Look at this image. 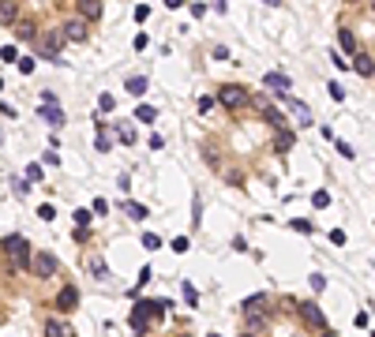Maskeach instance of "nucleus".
I'll return each instance as SVG.
<instances>
[{"label":"nucleus","instance_id":"30","mask_svg":"<svg viewBox=\"0 0 375 337\" xmlns=\"http://www.w3.org/2000/svg\"><path fill=\"white\" fill-rule=\"evenodd\" d=\"M289 228H297V232H315V225H312V221H304V218L289 221Z\"/></svg>","mask_w":375,"mask_h":337},{"label":"nucleus","instance_id":"41","mask_svg":"<svg viewBox=\"0 0 375 337\" xmlns=\"http://www.w3.org/2000/svg\"><path fill=\"white\" fill-rule=\"evenodd\" d=\"M173 251H177V255L188 251V236H177V240H173Z\"/></svg>","mask_w":375,"mask_h":337},{"label":"nucleus","instance_id":"35","mask_svg":"<svg viewBox=\"0 0 375 337\" xmlns=\"http://www.w3.org/2000/svg\"><path fill=\"white\" fill-rule=\"evenodd\" d=\"M26 180L38 184V180H42V165H26Z\"/></svg>","mask_w":375,"mask_h":337},{"label":"nucleus","instance_id":"48","mask_svg":"<svg viewBox=\"0 0 375 337\" xmlns=\"http://www.w3.org/2000/svg\"><path fill=\"white\" fill-rule=\"evenodd\" d=\"M372 15H375V0H372Z\"/></svg>","mask_w":375,"mask_h":337},{"label":"nucleus","instance_id":"38","mask_svg":"<svg viewBox=\"0 0 375 337\" xmlns=\"http://www.w3.org/2000/svg\"><path fill=\"white\" fill-rule=\"evenodd\" d=\"M330 98L334 101H345V86H341V83H330Z\"/></svg>","mask_w":375,"mask_h":337},{"label":"nucleus","instance_id":"36","mask_svg":"<svg viewBox=\"0 0 375 337\" xmlns=\"http://www.w3.org/2000/svg\"><path fill=\"white\" fill-rule=\"evenodd\" d=\"M214 105H218V98H210V94H206V98H199V112H210Z\"/></svg>","mask_w":375,"mask_h":337},{"label":"nucleus","instance_id":"40","mask_svg":"<svg viewBox=\"0 0 375 337\" xmlns=\"http://www.w3.org/2000/svg\"><path fill=\"white\" fill-rule=\"evenodd\" d=\"M0 60H19V53H15V45H4V49H0Z\"/></svg>","mask_w":375,"mask_h":337},{"label":"nucleus","instance_id":"29","mask_svg":"<svg viewBox=\"0 0 375 337\" xmlns=\"http://www.w3.org/2000/svg\"><path fill=\"white\" fill-rule=\"evenodd\" d=\"M312 206H315V210H326V206H330V195H326V191H315V195H312Z\"/></svg>","mask_w":375,"mask_h":337},{"label":"nucleus","instance_id":"51","mask_svg":"<svg viewBox=\"0 0 375 337\" xmlns=\"http://www.w3.org/2000/svg\"><path fill=\"white\" fill-rule=\"evenodd\" d=\"M326 337H334V334H326Z\"/></svg>","mask_w":375,"mask_h":337},{"label":"nucleus","instance_id":"42","mask_svg":"<svg viewBox=\"0 0 375 337\" xmlns=\"http://www.w3.org/2000/svg\"><path fill=\"white\" fill-rule=\"evenodd\" d=\"M11 187H15V195H26V191H30V180L23 176V180H15V184H11Z\"/></svg>","mask_w":375,"mask_h":337},{"label":"nucleus","instance_id":"32","mask_svg":"<svg viewBox=\"0 0 375 337\" xmlns=\"http://www.w3.org/2000/svg\"><path fill=\"white\" fill-rule=\"evenodd\" d=\"M308 285L315 288V292H323V288H326V278H323V274H312V278H308Z\"/></svg>","mask_w":375,"mask_h":337},{"label":"nucleus","instance_id":"18","mask_svg":"<svg viewBox=\"0 0 375 337\" xmlns=\"http://www.w3.org/2000/svg\"><path fill=\"white\" fill-rule=\"evenodd\" d=\"M45 337H71V326H64V322L49 319V322H45Z\"/></svg>","mask_w":375,"mask_h":337},{"label":"nucleus","instance_id":"47","mask_svg":"<svg viewBox=\"0 0 375 337\" xmlns=\"http://www.w3.org/2000/svg\"><path fill=\"white\" fill-rule=\"evenodd\" d=\"M263 4H270V8H281V0H263Z\"/></svg>","mask_w":375,"mask_h":337},{"label":"nucleus","instance_id":"27","mask_svg":"<svg viewBox=\"0 0 375 337\" xmlns=\"http://www.w3.org/2000/svg\"><path fill=\"white\" fill-rule=\"evenodd\" d=\"M143 247L146 251H158V247H162V236L158 232H143Z\"/></svg>","mask_w":375,"mask_h":337},{"label":"nucleus","instance_id":"3","mask_svg":"<svg viewBox=\"0 0 375 337\" xmlns=\"http://www.w3.org/2000/svg\"><path fill=\"white\" fill-rule=\"evenodd\" d=\"M162 307H169V300H139V303H135V311H131V330H135V334H143L146 322H150L154 315L162 311Z\"/></svg>","mask_w":375,"mask_h":337},{"label":"nucleus","instance_id":"11","mask_svg":"<svg viewBox=\"0 0 375 337\" xmlns=\"http://www.w3.org/2000/svg\"><path fill=\"white\" fill-rule=\"evenodd\" d=\"M75 303H79V288H75V285H64V288L57 292V311H71Z\"/></svg>","mask_w":375,"mask_h":337},{"label":"nucleus","instance_id":"13","mask_svg":"<svg viewBox=\"0 0 375 337\" xmlns=\"http://www.w3.org/2000/svg\"><path fill=\"white\" fill-rule=\"evenodd\" d=\"M79 15H83L86 23H98V19H102V0H79Z\"/></svg>","mask_w":375,"mask_h":337},{"label":"nucleus","instance_id":"33","mask_svg":"<svg viewBox=\"0 0 375 337\" xmlns=\"http://www.w3.org/2000/svg\"><path fill=\"white\" fill-rule=\"evenodd\" d=\"M150 19V4H135V23H146Z\"/></svg>","mask_w":375,"mask_h":337},{"label":"nucleus","instance_id":"37","mask_svg":"<svg viewBox=\"0 0 375 337\" xmlns=\"http://www.w3.org/2000/svg\"><path fill=\"white\" fill-rule=\"evenodd\" d=\"M146 281H154V274H150V266H143V270H139V281H135V288H143V285H146Z\"/></svg>","mask_w":375,"mask_h":337},{"label":"nucleus","instance_id":"10","mask_svg":"<svg viewBox=\"0 0 375 337\" xmlns=\"http://www.w3.org/2000/svg\"><path fill=\"white\" fill-rule=\"evenodd\" d=\"M266 303H270V296H266V292H255V296H248V300L240 303V315H263Z\"/></svg>","mask_w":375,"mask_h":337},{"label":"nucleus","instance_id":"1","mask_svg":"<svg viewBox=\"0 0 375 337\" xmlns=\"http://www.w3.org/2000/svg\"><path fill=\"white\" fill-rule=\"evenodd\" d=\"M0 251L15 262V270H26L30 259H34V251H30V244H26L23 236H4V240H0Z\"/></svg>","mask_w":375,"mask_h":337},{"label":"nucleus","instance_id":"14","mask_svg":"<svg viewBox=\"0 0 375 337\" xmlns=\"http://www.w3.org/2000/svg\"><path fill=\"white\" fill-rule=\"evenodd\" d=\"M15 34H19V42H38V26L30 19H15Z\"/></svg>","mask_w":375,"mask_h":337},{"label":"nucleus","instance_id":"34","mask_svg":"<svg viewBox=\"0 0 375 337\" xmlns=\"http://www.w3.org/2000/svg\"><path fill=\"white\" fill-rule=\"evenodd\" d=\"M15 64H19V71H26V75H30V71H34V56H19Z\"/></svg>","mask_w":375,"mask_h":337},{"label":"nucleus","instance_id":"44","mask_svg":"<svg viewBox=\"0 0 375 337\" xmlns=\"http://www.w3.org/2000/svg\"><path fill=\"white\" fill-rule=\"evenodd\" d=\"M42 161H45V165H60V154H57V150H53V146H49V154H45Z\"/></svg>","mask_w":375,"mask_h":337},{"label":"nucleus","instance_id":"7","mask_svg":"<svg viewBox=\"0 0 375 337\" xmlns=\"http://www.w3.org/2000/svg\"><path fill=\"white\" fill-rule=\"evenodd\" d=\"M42 116L53 127H64V109L57 105V94H42Z\"/></svg>","mask_w":375,"mask_h":337},{"label":"nucleus","instance_id":"12","mask_svg":"<svg viewBox=\"0 0 375 337\" xmlns=\"http://www.w3.org/2000/svg\"><path fill=\"white\" fill-rule=\"evenodd\" d=\"M19 19V0H0V26H15Z\"/></svg>","mask_w":375,"mask_h":337},{"label":"nucleus","instance_id":"9","mask_svg":"<svg viewBox=\"0 0 375 337\" xmlns=\"http://www.w3.org/2000/svg\"><path fill=\"white\" fill-rule=\"evenodd\" d=\"M300 315H304V322H308V326H315V330H323V326H326L323 311H319V303H312V300H308V303H300Z\"/></svg>","mask_w":375,"mask_h":337},{"label":"nucleus","instance_id":"25","mask_svg":"<svg viewBox=\"0 0 375 337\" xmlns=\"http://www.w3.org/2000/svg\"><path fill=\"white\" fill-rule=\"evenodd\" d=\"M263 120H266V124H274V127H285V120H281V112L274 109V105H263Z\"/></svg>","mask_w":375,"mask_h":337},{"label":"nucleus","instance_id":"23","mask_svg":"<svg viewBox=\"0 0 375 337\" xmlns=\"http://www.w3.org/2000/svg\"><path fill=\"white\" fill-rule=\"evenodd\" d=\"M113 131H117V139H120L124 146H131V143H135V131H131V124H117Z\"/></svg>","mask_w":375,"mask_h":337},{"label":"nucleus","instance_id":"21","mask_svg":"<svg viewBox=\"0 0 375 337\" xmlns=\"http://www.w3.org/2000/svg\"><path fill=\"white\" fill-rule=\"evenodd\" d=\"M266 86H274V90H289V79L281 75V71H266Z\"/></svg>","mask_w":375,"mask_h":337},{"label":"nucleus","instance_id":"2","mask_svg":"<svg viewBox=\"0 0 375 337\" xmlns=\"http://www.w3.org/2000/svg\"><path fill=\"white\" fill-rule=\"evenodd\" d=\"M214 98H218V105H225V109H233V112H244L248 105H251V94H248L244 86H237V83H225Z\"/></svg>","mask_w":375,"mask_h":337},{"label":"nucleus","instance_id":"52","mask_svg":"<svg viewBox=\"0 0 375 337\" xmlns=\"http://www.w3.org/2000/svg\"><path fill=\"white\" fill-rule=\"evenodd\" d=\"M210 337H218V334H210Z\"/></svg>","mask_w":375,"mask_h":337},{"label":"nucleus","instance_id":"49","mask_svg":"<svg viewBox=\"0 0 375 337\" xmlns=\"http://www.w3.org/2000/svg\"><path fill=\"white\" fill-rule=\"evenodd\" d=\"M240 337H251V334H240Z\"/></svg>","mask_w":375,"mask_h":337},{"label":"nucleus","instance_id":"46","mask_svg":"<svg viewBox=\"0 0 375 337\" xmlns=\"http://www.w3.org/2000/svg\"><path fill=\"white\" fill-rule=\"evenodd\" d=\"M165 8H173V11H177V8H184V0H165Z\"/></svg>","mask_w":375,"mask_h":337},{"label":"nucleus","instance_id":"28","mask_svg":"<svg viewBox=\"0 0 375 337\" xmlns=\"http://www.w3.org/2000/svg\"><path fill=\"white\" fill-rule=\"evenodd\" d=\"M98 109H102V112H113V109H117V98H113V94H102V98H98Z\"/></svg>","mask_w":375,"mask_h":337},{"label":"nucleus","instance_id":"8","mask_svg":"<svg viewBox=\"0 0 375 337\" xmlns=\"http://www.w3.org/2000/svg\"><path fill=\"white\" fill-rule=\"evenodd\" d=\"M281 101H285V105H289V109H293V116H297L300 120V124H312V109H308V105H304V101H297V98H289V94H285V90H281Z\"/></svg>","mask_w":375,"mask_h":337},{"label":"nucleus","instance_id":"17","mask_svg":"<svg viewBox=\"0 0 375 337\" xmlns=\"http://www.w3.org/2000/svg\"><path fill=\"white\" fill-rule=\"evenodd\" d=\"M338 45H341V53H349V56H357V38H353V30H341L338 34Z\"/></svg>","mask_w":375,"mask_h":337},{"label":"nucleus","instance_id":"39","mask_svg":"<svg viewBox=\"0 0 375 337\" xmlns=\"http://www.w3.org/2000/svg\"><path fill=\"white\" fill-rule=\"evenodd\" d=\"M75 225H79V228L90 225V210H75Z\"/></svg>","mask_w":375,"mask_h":337},{"label":"nucleus","instance_id":"19","mask_svg":"<svg viewBox=\"0 0 375 337\" xmlns=\"http://www.w3.org/2000/svg\"><path fill=\"white\" fill-rule=\"evenodd\" d=\"M135 120H139V124H154V120H158V109H154V105H139Z\"/></svg>","mask_w":375,"mask_h":337},{"label":"nucleus","instance_id":"31","mask_svg":"<svg viewBox=\"0 0 375 337\" xmlns=\"http://www.w3.org/2000/svg\"><path fill=\"white\" fill-rule=\"evenodd\" d=\"M38 218H42V221H53V218H57V210H53L49 202H42V206H38Z\"/></svg>","mask_w":375,"mask_h":337},{"label":"nucleus","instance_id":"50","mask_svg":"<svg viewBox=\"0 0 375 337\" xmlns=\"http://www.w3.org/2000/svg\"><path fill=\"white\" fill-rule=\"evenodd\" d=\"M372 337H375V330H372Z\"/></svg>","mask_w":375,"mask_h":337},{"label":"nucleus","instance_id":"20","mask_svg":"<svg viewBox=\"0 0 375 337\" xmlns=\"http://www.w3.org/2000/svg\"><path fill=\"white\" fill-rule=\"evenodd\" d=\"M86 270H90V274H94V278H109V270H105V262L102 259H98V255H94V259H86Z\"/></svg>","mask_w":375,"mask_h":337},{"label":"nucleus","instance_id":"15","mask_svg":"<svg viewBox=\"0 0 375 337\" xmlns=\"http://www.w3.org/2000/svg\"><path fill=\"white\" fill-rule=\"evenodd\" d=\"M353 71H357V75H375L372 56H368V53H357V56H353Z\"/></svg>","mask_w":375,"mask_h":337},{"label":"nucleus","instance_id":"24","mask_svg":"<svg viewBox=\"0 0 375 337\" xmlns=\"http://www.w3.org/2000/svg\"><path fill=\"white\" fill-rule=\"evenodd\" d=\"M120 210L128 214V218H135V221H143L146 214H150V210H146V206H139V202H124V206H120Z\"/></svg>","mask_w":375,"mask_h":337},{"label":"nucleus","instance_id":"16","mask_svg":"<svg viewBox=\"0 0 375 337\" xmlns=\"http://www.w3.org/2000/svg\"><path fill=\"white\" fill-rule=\"evenodd\" d=\"M293 139H297V135H293L289 127H278V139H274V150H278V154H285V150L293 146Z\"/></svg>","mask_w":375,"mask_h":337},{"label":"nucleus","instance_id":"26","mask_svg":"<svg viewBox=\"0 0 375 337\" xmlns=\"http://www.w3.org/2000/svg\"><path fill=\"white\" fill-rule=\"evenodd\" d=\"M94 146H98V150H109V146H113V135H109V127H98V143H94Z\"/></svg>","mask_w":375,"mask_h":337},{"label":"nucleus","instance_id":"43","mask_svg":"<svg viewBox=\"0 0 375 337\" xmlns=\"http://www.w3.org/2000/svg\"><path fill=\"white\" fill-rule=\"evenodd\" d=\"M184 300H188V303H191V307H195V300H199V296H195V288L188 285V281H184Z\"/></svg>","mask_w":375,"mask_h":337},{"label":"nucleus","instance_id":"45","mask_svg":"<svg viewBox=\"0 0 375 337\" xmlns=\"http://www.w3.org/2000/svg\"><path fill=\"white\" fill-rule=\"evenodd\" d=\"M330 244H338V247L345 244V232H341V228H334V232H330Z\"/></svg>","mask_w":375,"mask_h":337},{"label":"nucleus","instance_id":"4","mask_svg":"<svg viewBox=\"0 0 375 337\" xmlns=\"http://www.w3.org/2000/svg\"><path fill=\"white\" fill-rule=\"evenodd\" d=\"M64 42H75V45H83V42H90V23H86L83 15H75V19H68L64 23Z\"/></svg>","mask_w":375,"mask_h":337},{"label":"nucleus","instance_id":"5","mask_svg":"<svg viewBox=\"0 0 375 337\" xmlns=\"http://www.w3.org/2000/svg\"><path fill=\"white\" fill-rule=\"evenodd\" d=\"M57 255L53 251H34V259H30V270H34V278H53L57 274Z\"/></svg>","mask_w":375,"mask_h":337},{"label":"nucleus","instance_id":"6","mask_svg":"<svg viewBox=\"0 0 375 337\" xmlns=\"http://www.w3.org/2000/svg\"><path fill=\"white\" fill-rule=\"evenodd\" d=\"M57 42H60V34H45V38H38V42H30L38 53H42L45 60H53V64H64L60 60V49H57Z\"/></svg>","mask_w":375,"mask_h":337},{"label":"nucleus","instance_id":"22","mask_svg":"<svg viewBox=\"0 0 375 337\" xmlns=\"http://www.w3.org/2000/svg\"><path fill=\"white\" fill-rule=\"evenodd\" d=\"M128 94L143 98V94H146V75H131V79H128Z\"/></svg>","mask_w":375,"mask_h":337}]
</instances>
